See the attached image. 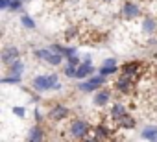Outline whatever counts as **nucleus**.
<instances>
[{
    "label": "nucleus",
    "instance_id": "cd10ccee",
    "mask_svg": "<svg viewBox=\"0 0 157 142\" xmlns=\"http://www.w3.org/2000/svg\"><path fill=\"white\" fill-rule=\"evenodd\" d=\"M43 118H44V116H43V111L37 107V109H35V120H37V124H41V122H43Z\"/></svg>",
    "mask_w": 157,
    "mask_h": 142
},
{
    "label": "nucleus",
    "instance_id": "6ab92c4d",
    "mask_svg": "<svg viewBox=\"0 0 157 142\" xmlns=\"http://www.w3.org/2000/svg\"><path fill=\"white\" fill-rule=\"evenodd\" d=\"M33 55L41 61H48L50 55H52V50L50 48H37V50H33Z\"/></svg>",
    "mask_w": 157,
    "mask_h": 142
},
{
    "label": "nucleus",
    "instance_id": "423d86ee",
    "mask_svg": "<svg viewBox=\"0 0 157 142\" xmlns=\"http://www.w3.org/2000/svg\"><path fill=\"white\" fill-rule=\"evenodd\" d=\"M135 89V81L133 78H128V76H118V80L115 81V91L120 92V94H131Z\"/></svg>",
    "mask_w": 157,
    "mask_h": 142
},
{
    "label": "nucleus",
    "instance_id": "412c9836",
    "mask_svg": "<svg viewBox=\"0 0 157 142\" xmlns=\"http://www.w3.org/2000/svg\"><path fill=\"white\" fill-rule=\"evenodd\" d=\"M21 24H22V26H24L26 30H35V28H37L35 21H33V19H32V17H30L28 13H24V15L21 17Z\"/></svg>",
    "mask_w": 157,
    "mask_h": 142
},
{
    "label": "nucleus",
    "instance_id": "f3484780",
    "mask_svg": "<svg viewBox=\"0 0 157 142\" xmlns=\"http://www.w3.org/2000/svg\"><path fill=\"white\" fill-rule=\"evenodd\" d=\"M135 124H137V120H135L129 113H128L122 120H118V122H117V125H118L120 129H133V127H135Z\"/></svg>",
    "mask_w": 157,
    "mask_h": 142
},
{
    "label": "nucleus",
    "instance_id": "b1692460",
    "mask_svg": "<svg viewBox=\"0 0 157 142\" xmlns=\"http://www.w3.org/2000/svg\"><path fill=\"white\" fill-rule=\"evenodd\" d=\"M11 113H13V116H17V118H26V107H22V105H13L11 107Z\"/></svg>",
    "mask_w": 157,
    "mask_h": 142
},
{
    "label": "nucleus",
    "instance_id": "f8f14e48",
    "mask_svg": "<svg viewBox=\"0 0 157 142\" xmlns=\"http://www.w3.org/2000/svg\"><path fill=\"white\" fill-rule=\"evenodd\" d=\"M126 114H128V109H126V105L120 103V102H115V103L111 105V109H109V116H111V120H113L115 124H117L118 120H122Z\"/></svg>",
    "mask_w": 157,
    "mask_h": 142
},
{
    "label": "nucleus",
    "instance_id": "4468645a",
    "mask_svg": "<svg viewBox=\"0 0 157 142\" xmlns=\"http://www.w3.org/2000/svg\"><path fill=\"white\" fill-rule=\"evenodd\" d=\"M140 28H142V32H144L146 35H151V33H155V30H157V21H155L153 17H144Z\"/></svg>",
    "mask_w": 157,
    "mask_h": 142
},
{
    "label": "nucleus",
    "instance_id": "f704fd0d",
    "mask_svg": "<svg viewBox=\"0 0 157 142\" xmlns=\"http://www.w3.org/2000/svg\"><path fill=\"white\" fill-rule=\"evenodd\" d=\"M151 142H157V138H155V140H151Z\"/></svg>",
    "mask_w": 157,
    "mask_h": 142
},
{
    "label": "nucleus",
    "instance_id": "0eeeda50",
    "mask_svg": "<svg viewBox=\"0 0 157 142\" xmlns=\"http://www.w3.org/2000/svg\"><path fill=\"white\" fill-rule=\"evenodd\" d=\"M117 72H118V63H117L115 57L104 59V63H102L100 68H98V74H102V76H105V78H109V76H113V74H117Z\"/></svg>",
    "mask_w": 157,
    "mask_h": 142
},
{
    "label": "nucleus",
    "instance_id": "7ed1b4c3",
    "mask_svg": "<svg viewBox=\"0 0 157 142\" xmlns=\"http://www.w3.org/2000/svg\"><path fill=\"white\" fill-rule=\"evenodd\" d=\"M105 80H107L105 76H102V74H94V76H91L89 80L78 83V89H80L82 92H96V91H100V89L105 85Z\"/></svg>",
    "mask_w": 157,
    "mask_h": 142
},
{
    "label": "nucleus",
    "instance_id": "473e14b6",
    "mask_svg": "<svg viewBox=\"0 0 157 142\" xmlns=\"http://www.w3.org/2000/svg\"><path fill=\"white\" fill-rule=\"evenodd\" d=\"M104 2H115V0H104Z\"/></svg>",
    "mask_w": 157,
    "mask_h": 142
},
{
    "label": "nucleus",
    "instance_id": "4be33fe9",
    "mask_svg": "<svg viewBox=\"0 0 157 142\" xmlns=\"http://www.w3.org/2000/svg\"><path fill=\"white\" fill-rule=\"evenodd\" d=\"M63 74H65L67 78L74 80V78L78 76V66H76V65H70V63H67V65H65V68H63Z\"/></svg>",
    "mask_w": 157,
    "mask_h": 142
},
{
    "label": "nucleus",
    "instance_id": "20e7f679",
    "mask_svg": "<svg viewBox=\"0 0 157 142\" xmlns=\"http://www.w3.org/2000/svg\"><path fill=\"white\" fill-rule=\"evenodd\" d=\"M19 59H21V50H19L15 44H8V46L2 48V52H0V61H2L6 66L13 65V63L19 61Z\"/></svg>",
    "mask_w": 157,
    "mask_h": 142
},
{
    "label": "nucleus",
    "instance_id": "a878e982",
    "mask_svg": "<svg viewBox=\"0 0 157 142\" xmlns=\"http://www.w3.org/2000/svg\"><path fill=\"white\" fill-rule=\"evenodd\" d=\"M76 35H78V28H76V26L67 28V32H65V39H67V41H70V39L76 37Z\"/></svg>",
    "mask_w": 157,
    "mask_h": 142
},
{
    "label": "nucleus",
    "instance_id": "9d476101",
    "mask_svg": "<svg viewBox=\"0 0 157 142\" xmlns=\"http://www.w3.org/2000/svg\"><path fill=\"white\" fill-rule=\"evenodd\" d=\"M93 102H94V105H96V107H105V105L111 102V91H109L107 87H102L100 91H96V92H94Z\"/></svg>",
    "mask_w": 157,
    "mask_h": 142
},
{
    "label": "nucleus",
    "instance_id": "dca6fc26",
    "mask_svg": "<svg viewBox=\"0 0 157 142\" xmlns=\"http://www.w3.org/2000/svg\"><path fill=\"white\" fill-rule=\"evenodd\" d=\"M140 136H142L144 140H148V142L155 140V138H157V125H146V127L140 131Z\"/></svg>",
    "mask_w": 157,
    "mask_h": 142
},
{
    "label": "nucleus",
    "instance_id": "a211bd4d",
    "mask_svg": "<svg viewBox=\"0 0 157 142\" xmlns=\"http://www.w3.org/2000/svg\"><path fill=\"white\" fill-rule=\"evenodd\" d=\"M24 63H22V59H19V61H15L13 65H10L8 66V72L10 74H13V76H22V72H24Z\"/></svg>",
    "mask_w": 157,
    "mask_h": 142
},
{
    "label": "nucleus",
    "instance_id": "5701e85b",
    "mask_svg": "<svg viewBox=\"0 0 157 142\" xmlns=\"http://www.w3.org/2000/svg\"><path fill=\"white\" fill-rule=\"evenodd\" d=\"M63 59H65V57H63L61 54H56V52H52V55H50V59H48L46 63H48L50 66H59V65L63 63Z\"/></svg>",
    "mask_w": 157,
    "mask_h": 142
},
{
    "label": "nucleus",
    "instance_id": "f03ea898",
    "mask_svg": "<svg viewBox=\"0 0 157 142\" xmlns=\"http://www.w3.org/2000/svg\"><path fill=\"white\" fill-rule=\"evenodd\" d=\"M56 83H59V76L56 72H52V74H39V76L33 78L32 89L35 92H46V91H52Z\"/></svg>",
    "mask_w": 157,
    "mask_h": 142
},
{
    "label": "nucleus",
    "instance_id": "2eb2a0df",
    "mask_svg": "<svg viewBox=\"0 0 157 142\" xmlns=\"http://www.w3.org/2000/svg\"><path fill=\"white\" fill-rule=\"evenodd\" d=\"M93 135H94V136H98L100 140H105V138H109V136H111V127H109V125H105V124H98V125H94Z\"/></svg>",
    "mask_w": 157,
    "mask_h": 142
},
{
    "label": "nucleus",
    "instance_id": "2f4dec72",
    "mask_svg": "<svg viewBox=\"0 0 157 142\" xmlns=\"http://www.w3.org/2000/svg\"><path fill=\"white\" fill-rule=\"evenodd\" d=\"M22 2H24V4H28V2H33V0H22Z\"/></svg>",
    "mask_w": 157,
    "mask_h": 142
},
{
    "label": "nucleus",
    "instance_id": "c756f323",
    "mask_svg": "<svg viewBox=\"0 0 157 142\" xmlns=\"http://www.w3.org/2000/svg\"><path fill=\"white\" fill-rule=\"evenodd\" d=\"M61 89H63V83L59 81V83H56V85H54V89H52V91H54V92H57V91H61Z\"/></svg>",
    "mask_w": 157,
    "mask_h": 142
},
{
    "label": "nucleus",
    "instance_id": "393cba45",
    "mask_svg": "<svg viewBox=\"0 0 157 142\" xmlns=\"http://www.w3.org/2000/svg\"><path fill=\"white\" fill-rule=\"evenodd\" d=\"M22 8H24V2L22 0H11V6L8 11H13V13H22Z\"/></svg>",
    "mask_w": 157,
    "mask_h": 142
},
{
    "label": "nucleus",
    "instance_id": "6e6552de",
    "mask_svg": "<svg viewBox=\"0 0 157 142\" xmlns=\"http://www.w3.org/2000/svg\"><path fill=\"white\" fill-rule=\"evenodd\" d=\"M68 114H70V111H68V107L63 105V103H56V105H52V109L48 111V118L54 120V122H61V120H65Z\"/></svg>",
    "mask_w": 157,
    "mask_h": 142
},
{
    "label": "nucleus",
    "instance_id": "39448f33",
    "mask_svg": "<svg viewBox=\"0 0 157 142\" xmlns=\"http://www.w3.org/2000/svg\"><path fill=\"white\" fill-rule=\"evenodd\" d=\"M120 15L126 21H133V19H137L140 15V8H139L137 2H133V0H126L122 4V8H120Z\"/></svg>",
    "mask_w": 157,
    "mask_h": 142
},
{
    "label": "nucleus",
    "instance_id": "72a5a7b5",
    "mask_svg": "<svg viewBox=\"0 0 157 142\" xmlns=\"http://www.w3.org/2000/svg\"><path fill=\"white\" fill-rule=\"evenodd\" d=\"M155 103H157V94H155Z\"/></svg>",
    "mask_w": 157,
    "mask_h": 142
},
{
    "label": "nucleus",
    "instance_id": "1a4fd4ad",
    "mask_svg": "<svg viewBox=\"0 0 157 142\" xmlns=\"http://www.w3.org/2000/svg\"><path fill=\"white\" fill-rule=\"evenodd\" d=\"M44 136H46L44 127H43L41 124H35V125H32V127L28 129V133H26V142H44Z\"/></svg>",
    "mask_w": 157,
    "mask_h": 142
},
{
    "label": "nucleus",
    "instance_id": "aec40b11",
    "mask_svg": "<svg viewBox=\"0 0 157 142\" xmlns=\"http://www.w3.org/2000/svg\"><path fill=\"white\" fill-rule=\"evenodd\" d=\"M21 81H22V76H13V74L4 76L2 80H0V83H2V85H19Z\"/></svg>",
    "mask_w": 157,
    "mask_h": 142
},
{
    "label": "nucleus",
    "instance_id": "7c9ffc66",
    "mask_svg": "<svg viewBox=\"0 0 157 142\" xmlns=\"http://www.w3.org/2000/svg\"><path fill=\"white\" fill-rule=\"evenodd\" d=\"M82 59H83V63H93V59H91V55H89V54H87V55H83Z\"/></svg>",
    "mask_w": 157,
    "mask_h": 142
},
{
    "label": "nucleus",
    "instance_id": "f257e3e1",
    "mask_svg": "<svg viewBox=\"0 0 157 142\" xmlns=\"http://www.w3.org/2000/svg\"><path fill=\"white\" fill-rule=\"evenodd\" d=\"M93 129H94V127L91 125L89 120H85V118H74V120L70 122V125H68V135H70L74 140H83V138L89 136V133H91Z\"/></svg>",
    "mask_w": 157,
    "mask_h": 142
},
{
    "label": "nucleus",
    "instance_id": "9b49d317",
    "mask_svg": "<svg viewBox=\"0 0 157 142\" xmlns=\"http://www.w3.org/2000/svg\"><path fill=\"white\" fill-rule=\"evenodd\" d=\"M139 72H140V63L139 61H128V63H124L120 66V74L128 76V78H133V80H135V76Z\"/></svg>",
    "mask_w": 157,
    "mask_h": 142
},
{
    "label": "nucleus",
    "instance_id": "c85d7f7f",
    "mask_svg": "<svg viewBox=\"0 0 157 142\" xmlns=\"http://www.w3.org/2000/svg\"><path fill=\"white\" fill-rule=\"evenodd\" d=\"M82 142H102L98 136H94V135H91V136H87V138H83Z\"/></svg>",
    "mask_w": 157,
    "mask_h": 142
},
{
    "label": "nucleus",
    "instance_id": "ddd939ff",
    "mask_svg": "<svg viewBox=\"0 0 157 142\" xmlns=\"http://www.w3.org/2000/svg\"><path fill=\"white\" fill-rule=\"evenodd\" d=\"M94 72H96V68L93 66V63H82L80 66H78V76H76V80L85 81L91 76H94Z\"/></svg>",
    "mask_w": 157,
    "mask_h": 142
},
{
    "label": "nucleus",
    "instance_id": "bb28decb",
    "mask_svg": "<svg viewBox=\"0 0 157 142\" xmlns=\"http://www.w3.org/2000/svg\"><path fill=\"white\" fill-rule=\"evenodd\" d=\"M10 6H11V0H0V9H10Z\"/></svg>",
    "mask_w": 157,
    "mask_h": 142
}]
</instances>
